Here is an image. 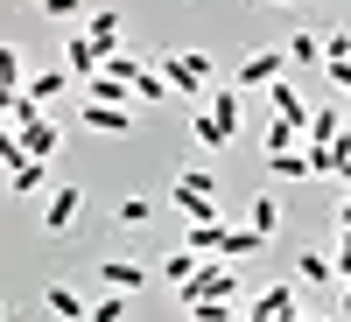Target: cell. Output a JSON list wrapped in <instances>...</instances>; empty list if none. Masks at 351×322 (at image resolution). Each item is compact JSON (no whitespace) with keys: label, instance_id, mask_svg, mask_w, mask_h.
Listing matches in <instances>:
<instances>
[{"label":"cell","instance_id":"obj_1","mask_svg":"<svg viewBox=\"0 0 351 322\" xmlns=\"http://www.w3.org/2000/svg\"><path fill=\"white\" fill-rule=\"evenodd\" d=\"M155 70L169 77L176 98L204 105V98H211V84H218V56H204V49H155Z\"/></svg>","mask_w":351,"mask_h":322},{"label":"cell","instance_id":"obj_2","mask_svg":"<svg viewBox=\"0 0 351 322\" xmlns=\"http://www.w3.org/2000/svg\"><path fill=\"white\" fill-rule=\"evenodd\" d=\"M190 133L204 148H232L239 140V84H211V98L190 112Z\"/></svg>","mask_w":351,"mask_h":322},{"label":"cell","instance_id":"obj_3","mask_svg":"<svg viewBox=\"0 0 351 322\" xmlns=\"http://www.w3.org/2000/svg\"><path fill=\"white\" fill-rule=\"evenodd\" d=\"M204 295H218V301H239V267H232V259H204V267L176 287V301H204Z\"/></svg>","mask_w":351,"mask_h":322},{"label":"cell","instance_id":"obj_4","mask_svg":"<svg viewBox=\"0 0 351 322\" xmlns=\"http://www.w3.org/2000/svg\"><path fill=\"white\" fill-rule=\"evenodd\" d=\"M281 77H288V49H246L239 70H232L239 92H267V84H281Z\"/></svg>","mask_w":351,"mask_h":322},{"label":"cell","instance_id":"obj_5","mask_svg":"<svg viewBox=\"0 0 351 322\" xmlns=\"http://www.w3.org/2000/svg\"><path fill=\"white\" fill-rule=\"evenodd\" d=\"M77 217H84V183H56L43 196V231L64 239V231H77Z\"/></svg>","mask_w":351,"mask_h":322},{"label":"cell","instance_id":"obj_6","mask_svg":"<svg viewBox=\"0 0 351 322\" xmlns=\"http://www.w3.org/2000/svg\"><path fill=\"white\" fill-rule=\"evenodd\" d=\"M14 133H21V148H28V155H36V161H56V155H64V126H56V120H49V112H43V105H36V112H28V120H21Z\"/></svg>","mask_w":351,"mask_h":322},{"label":"cell","instance_id":"obj_7","mask_svg":"<svg viewBox=\"0 0 351 322\" xmlns=\"http://www.w3.org/2000/svg\"><path fill=\"white\" fill-rule=\"evenodd\" d=\"M99 287H112V295H141V287H155V273L141 267V259H99Z\"/></svg>","mask_w":351,"mask_h":322},{"label":"cell","instance_id":"obj_8","mask_svg":"<svg viewBox=\"0 0 351 322\" xmlns=\"http://www.w3.org/2000/svg\"><path fill=\"white\" fill-rule=\"evenodd\" d=\"M246 322H295V280H274V287H260V301L246 308Z\"/></svg>","mask_w":351,"mask_h":322},{"label":"cell","instance_id":"obj_9","mask_svg":"<svg viewBox=\"0 0 351 322\" xmlns=\"http://www.w3.org/2000/svg\"><path fill=\"white\" fill-rule=\"evenodd\" d=\"M64 70L84 84V77H99L106 70V49L92 42V36H84V28H71V42H64Z\"/></svg>","mask_w":351,"mask_h":322},{"label":"cell","instance_id":"obj_10","mask_svg":"<svg viewBox=\"0 0 351 322\" xmlns=\"http://www.w3.org/2000/svg\"><path fill=\"white\" fill-rule=\"evenodd\" d=\"M71 84H77V77H71L64 64H49V70H28V84H21V98H28V105H56V98L71 92Z\"/></svg>","mask_w":351,"mask_h":322},{"label":"cell","instance_id":"obj_11","mask_svg":"<svg viewBox=\"0 0 351 322\" xmlns=\"http://www.w3.org/2000/svg\"><path fill=\"white\" fill-rule=\"evenodd\" d=\"M43 308H49L56 322H84V315H92V301H84L71 280H43Z\"/></svg>","mask_w":351,"mask_h":322},{"label":"cell","instance_id":"obj_12","mask_svg":"<svg viewBox=\"0 0 351 322\" xmlns=\"http://www.w3.org/2000/svg\"><path fill=\"white\" fill-rule=\"evenodd\" d=\"M84 105H141V98H134V84H127V77L99 70V77H84Z\"/></svg>","mask_w":351,"mask_h":322},{"label":"cell","instance_id":"obj_13","mask_svg":"<svg viewBox=\"0 0 351 322\" xmlns=\"http://www.w3.org/2000/svg\"><path fill=\"white\" fill-rule=\"evenodd\" d=\"M260 245H267V239H260L253 224H225V231H218V252H211V259H232V267H239V259H253Z\"/></svg>","mask_w":351,"mask_h":322},{"label":"cell","instance_id":"obj_14","mask_svg":"<svg viewBox=\"0 0 351 322\" xmlns=\"http://www.w3.org/2000/svg\"><path fill=\"white\" fill-rule=\"evenodd\" d=\"M84 36H92L106 56L112 49H120V36H127V21H120V8H92V14H84Z\"/></svg>","mask_w":351,"mask_h":322},{"label":"cell","instance_id":"obj_15","mask_svg":"<svg viewBox=\"0 0 351 322\" xmlns=\"http://www.w3.org/2000/svg\"><path fill=\"white\" fill-rule=\"evenodd\" d=\"M267 120H295V126H309V105H302V92L295 84H267Z\"/></svg>","mask_w":351,"mask_h":322},{"label":"cell","instance_id":"obj_16","mask_svg":"<svg viewBox=\"0 0 351 322\" xmlns=\"http://www.w3.org/2000/svg\"><path fill=\"white\" fill-rule=\"evenodd\" d=\"M260 161H267V175H274V183H309V148H281V155H260Z\"/></svg>","mask_w":351,"mask_h":322},{"label":"cell","instance_id":"obj_17","mask_svg":"<svg viewBox=\"0 0 351 322\" xmlns=\"http://www.w3.org/2000/svg\"><path fill=\"white\" fill-rule=\"evenodd\" d=\"M92 133H134V105H84L77 112Z\"/></svg>","mask_w":351,"mask_h":322},{"label":"cell","instance_id":"obj_18","mask_svg":"<svg viewBox=\"0 0 351 322\" xmlns=\"http://www.w3.org/2000/svg\"><path fill=\"white\" fill-rule=\"evenodd\" d=\"M169 203H176L190 224H218V196H197V189H183V183H169Z\"/></svg>","mask_w":351,"mask_h":322},{"label":"cell","instance_id":"obj_19","mask_svg":"<svg viewBox=\"0 0 351 322\" xmlns=\"http://www.w3.org/2000/svg\"><path fill=\"white\" fill-rule=\"evenodd\" d=\"M8 189H14V196H49V161H36V155H28V161L8 175Z\"/></svg>","mask_w":351,"mask_h":322},{"label":"cell","instance_id":"obj_20","mask_svg":"<svg viewBox=\"0 0 351 322\" xmlns=\"http://www.w3.org/2000/svg\"><path fill=\"white\" fill-rule=\"evenodd\" d=\"M112 224H120V231H148L155 224V203L148 196H120V203H112Z\"/></svg>","mask_w":351,"mask_h":322},{"label":"cell","instance_id":"obj_21","mask_svg":"<svg viewBox=\"0 0 351 322\" xmlns=\"http://www.w3.org/2000/svg\"><path fill=\"white\" fill-rule=\"evenodd\" d=\"M246 224H253V231H260V239H274V231H281V203H274V196H267V189H260V196H253V203H246Z\"/></svg>","mask_w":351,"mask_h":322},{"label":"cell","instance_id":"obj_22","mask_svg":"<svg viewBox=\"0 0 351 322\" xmlns=\"http://www.w3.org/2000/svg\"><path fill=\"white\" fill-rule=\"evenodd\" d=\"M302 140H309V133H302L295 120H267V133H260V155H281V148H302Z\"/></svg>","mask_w":351,"mask_h":322},{"label":"cell","instance_id":"obj_23","mask_svg":"<svg viewBox=\"0 0 351 322\" xmlns=\"http://www.w3.org/2000/svg\"><path fill=\"white\" fill-rule=\"evenodd\" d=\"M295 280H309V287H324V280H337V259H330V252H316V245H309V252L295 259Z\"/></svg>","mask_w":351,"mask_h":322},{"label":"cell","instance_id":"obj_24","mask_svg":"<svg viewBox=\"0 0 351 322\" xmlns=\"http://www.w3.org/2000/svg\"><path fill=\"white\" fill-rule=\"evenodd\" d=\"M281 49H288V64H324V36H316V28H295Z\"/></svg>","mask_w":351,"mask_h":322},{"label":"cell","instance_id":"obj_25","mask_svg":"<svg viewBox=\"0 0 351 322\" xmlns=\"http://www.w3.org/2000/svg\"><path fill=\"white\" fill-rule=\"evenodd\" d=\"M197 267H204V252H190V245H176V252L162 259V280H169V287H183V280H190Z\"/></svg>","mask_w":351,"mask_h":322},{"label":"cell","instance_id":"obj_26","mask_svg":"<svg viewBox=\"0 0 351 322\" xmlns=\"http://www.w3.org/2000/svg\"><path fill=\"white\" fill-rule=\"evenodd\" d=\"M28 84V64H21V49L14 42H0V92H21Z\"/></svg>","mask_w":351,"mask_h":322},{"label":"cell","instance_id":"obj_27","mask_svg":"<svg viewBox=\"0 0 351 322\" xmlns=\"http://www.w3.org/2000/svg\"><path fill=\"white\" fill-rule=\"evenodd\" d=\"M127 301H134V295H112V287H99V301H92V315H84V322H127Z\"/></svg>","mask_w":351,"mask_h":322},{"label":"cell","instance_id":"obj_28","mask_svg":"<svg viewBox=\"0 0 351 322\" xmlns=\"http://www.w3.org/2000/svg\"><path fill=\"white\" fill-rule=\"evenodd\" d=\"M190 322H239V308L218 301V295H204V301H190Z\"/></svg>","mask_w":351,"mask_h":322},{"label":"cell","instance_id":"obj_29","mask_svg":"<svg viewBox=\"0 0 351 322\" xmlns=\"http://www.w3.org/2000/svg\"><path fill=\"white\" fill-rule=\"evenodd\" d=\"M218 231H225V217H218V224H190V231H183V245L211 259V252H218Z\"/></svg>","mask_w":351,"mask_h":322},{"label":"cell","instance_id":"obj_30","mask_svg":"<svg viewBox=\"0 0 351 322\" xmlns=\"http://www.w3.org/2000/svg\"><path fill=\"white\" fill-rule=\"evenodd\" d=\"M106 70H112V77H127V84H134L141 70H148V56H134V49H112V56H106Z\"/></svg>","mask_w":351,"mask_h":322},{"label":"cell","instance_id":"obj_31","mask_svg":"<svg viewBox=\"0 0 351 322\" xmlns=\"http://www.w3.org/2000/svg\"><path fill=\"white\" fill-rule=\"evenodd\" d=\"M176 183L197 189V196H218V168H176Z\"/></svg>","mask_w":351,"mask_h":322},{"label":"cell","instance_id":"obj_32","mask_svg":"<svg viewBox=\"0 0 351 322\" xmlns=\"http://www.w3.org/2000/svg\"><path fill=\"white\" fill-rule=\"evenodd\" d=\"M324 77H330V92H351V56H324Z\"/></svg>","mask_w":351,"mask_h":322},{"label":"cell","instance_id":"obj_33","mask_svg":"<svg viewBox=\"0 0 351 322\" xmlns=\"http://www.w3.org/2000/svg\"><path fill=\"white\" fill-rule=\"evenodd\" d=\"M36 8H43L49 21H77V14H84V0H36Z\"/></svg>","mask_w":351,"mask_h":322},{"label":"cell","instance_id":"obj_34","mask_svg":"<svg viewBox=\"0 0 351 322\" xmlns=\"http://www.w3.org/2000/svg\"><path fill=\"white\" fill-rule=\"evenodd\" d=\"M330 259H337V280L351 273V224H337V245H330Z\"/></svg>","mask_w":351,"mask_h":322},{"label":"cell","instance_id":"obj_35","mask_svg":"<svg viewBox=\"0 0 351 322\" xmlns=\"http://www.w3.org/2000/svg\"><path fill=\"white\" fill-rule=\"evenodd\" d=\"M324 56H351V28H337V36H324Z\"/></svg>","mask_w":351,"mask_h":322},{"label":"cell","instance_id":"obj_36","mask_svg":"<svg viewBox=\"0 0 351 322\" xmlns=\"http://www.w3.org/2000/svg\"><path fill=\"white\" fill-rule=\"evenodd\" d=\"M337 315L351 322V273H344V287H337Z\"/></svg>","mask_w":351,"mask_h":322},{"label":"cell","instance_id":"obj_37","mask_svg":"<svg viewBox=\"0 0 351 322\" xmlns=\"http://www.w3.org/2000/svg\"><path fill=\"white\" fill-rule=\"evenodd\" d=\"M337 224H351V189H344V203H337Z\"/></svg>","mask_w":351,"mask_h":322},{"label":"cell","instance_id":"obj_38","mask_svg":"<svg viewBox=\"0 0 351 322\" xmlns=\"http://www.w3.org/2000/svg\"><path fill=\"white\" fill-rule=\"evenodd\" d=\"M260 8H302V0H260Z\"/></svg>","mask_w":351,"mask_h":322},{"label":"cell","instance_id":"obj_39","mask_svg":"<svg viewBox=\"0 0 351 322\" xmlns=\"http://www.w3.org/2000/svg\"><path fill=\"white\" fill-rule=\"evenodd\" d=\"M337 183H344V189H351V161H344V168H337Z\"/></svg>","mask_w":351,"mask_h":322},{"label":"cell","instance_id":"obj_40","mask_svg":"<svg viewBox=\"0 0 351 322\" xmlns=\"http://www.w3.org/2000/svg\"><path fill=\"white\" fill-rule=\"evenodd\" d=\"M0 322H8V301H0Z\"/></svg>","mask_w":351,"mask_h":322},{"label":"cell","instance_id":"obj_41","mask_svg":"<svg viewBox=\"0 0 351 322\" xmlns=\"http://www.w3.org/2000/svg\"><path fill=\"white\" fill-rule=\"evenodd\" d=\"M344 120H351V112H344Z\"/></svg>","mask_w":351,"mask_h":322}]
</instances>
